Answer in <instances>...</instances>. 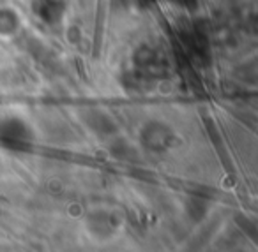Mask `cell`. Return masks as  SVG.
<instances>
[{"instance_id":"cell-1","label":"cell","mask_w":258,"mask_h":252,"mask_svg":"<svg viewBox=\"0 0 258 252\" xmlns=\"http://www.w3.org/2000/svg\"><path fill=\"white\" fill-rule=\"evenodd\" d=\"M32 9L43 22L57 23L64 15L62 0H32Z\"/></svg>"},{"instance_id":"cell-2","label":"cell","mask_w":258,"mask_h":252,"mask_svg":"<svg viewBox=\"0 0 258 252\" xmlns=\"http://www.w3.org/2000/svg\"><path fill=\"white\" fill-rule=\"evenodd\" d=\"M18 23L20 20L13 9H0V32L2 34L13 32V30H16Z\"/></svg>"},{"instance_id":"cell-3","label":"cell","mask_w":258,"mask_h":252,"mask_svg":"<svg viewBox=\"0 0 258 252\" xmlns=\"http://www.w3.org/2000/svg\"><path fill=\"white\" fill-rule=\"evenodd\" d=\"M175 2L187 9H197V6H198V0H175Z\"/></svg>"},{"instance_id":"cell-4","label":"cell","mask_w":258,"mask_h":252,"mask_svg":"<svg viewBox=\"0 0 258 252\" xmlns=\"http://www.w3.org/2000/svg\"><path fill=\"white\" fill-rule=\"evenodd\" d=\"M140 2H142V4H145V6H147V4H152V2H154V0H140Z\"/></svg>"}]
</instances>
